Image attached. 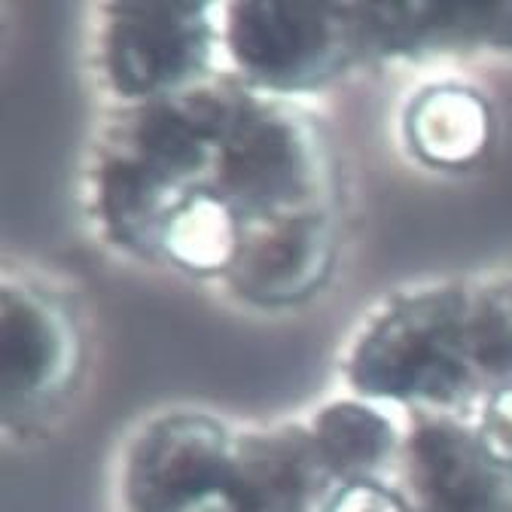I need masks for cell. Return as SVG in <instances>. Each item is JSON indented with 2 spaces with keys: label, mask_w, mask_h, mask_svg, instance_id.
Masks as SVG:
<instances>
[{
  "label": "cell",
  "mask_w": 512,
  "mask_h": 512,
  "mask_svg": "<svg viewBox=\"0 0 512 512\" xmlns=\"http://www.w3.org/2000/svg\"><path fill=\"white\" fill-rule=\"evenodd\" d=\"M394 482L412 512H512V470L485 455L467 418L409 415Z\"/></svg>",
  "instance_id": "cell-8"
},
{
  "label": "cell",
  "mask_w": 512,
  "mask_h": 512,
  "mask_svg": "<svg viewBox=\"0 0 512 512\" xmlns=\"http://www.w3.org/2000/svg\"><path fill=\"white\" fill-rule=\"evenodd\" d=\"M92 58L95 77L116 107H135L196 89L226 71L220 4H98Z\"/></svg>",
  "instance_id": "cell-5"
},
{
  "label": "cell",
  "mask_w": 512,
  "mask_h": 512,
  "mask_svg": "<svg viewBox=\"0 0 512 512\" xmlns=\"http://www.w3.org/2000/svg\"><path fill=\"white\" fill-rule=\"evenodd\" d=\"M479 284L439 281L384 299L342 354L354 397L409 415L473 418L488 394L476 345Z\"/></svg>",
  "instance_id": "cell-2"
},
{
  "label": "cell",
  "mask_w": 512,
  "mask_h": 512,
  "mask_svg": "<svg viewBox=\"0 0 512 512\" xmlns=\"http://www.w3.org/2000/svg\"><path fill=\"white\" fill-rule=\"evenodd\" d=\"M317 455L336 485L348 482H394L406 427L394 415L363 397H336L308 415Z\"/></svg>",
  "instance_id": "cell-13"
},
{
  "label": "cell",
  "mask_w": 512,
  "mask_h": 512,
  "mask_svg": "<svg viewBox=\"0 0 512 512\" xmlns=\"http://www.w3.org/2000/svg\"><path fill=\"white\" fill-rule=\"evenodd\" d=\"M241 95L244 86L223 71L180 95L113 110L83 177L86 214L107 244L156 263L168 217L211 186Z\"/></svg>",
  "instance_id": "cell-1"
},
{
  "label": "cell",
  "mask_w": 512,
  "mask_h": 512,
  "mask_svg": "<svg viewBox=\"0 0 512 512\" xmlns=\"http://www.w3.org/2000/svg\"><path fill=\"white\" fill-rule=\"evenodd\" d=\"M470 424L485 455L500 467L512 470V384L485 394Z\"/></svg>",
  "instance_id": "cell-15"
},
{
  "label": "cell",
  "mask_w": 512,
  "mask_h": 512,
  "mask_svg": "<svg viewBox=\"0 0 512 512\" xmlns=\"http://www.w3.org/2000/svg\"><path fill=\"white\" fill-rule=\"evenodd\" d=\"M339 211L247 223L223 284L247 305L281 311L320 293L339 263Z\"/></svg>",
  "instance_id": "cell-9"
},
{
  "label": "cell",
  "mask_w": 512,
  "mask_h": 512,
  "mask_svg": "<svg viewBox=\"0 0 512 512\" xmlns=\"http://www.w3.org/2000/svg\"><path fill=\"white\" fill-rule=\"evenodd\" d=\"M4 424L28 433L46 424L77 388L86 342L71 299L37 278L7 275L0 290Z\"/></svg>",
  "instance_id": "cell-6"
},
{
  "label": "cell",
  "mask_w": 512,
  "mask_h": 512,
  "mask_svg": "<svg viewBox=\"0 0 512 512\" xmlns=\"http://www.w3.org/2000/svg\"><path fill=\"white\" fill-rule=\"evenodd\" d=\"M500 293H503V299H506V308H509V314H512V275H509L506 281H500Z\"/></svg>",
  "instance_id": "cell-17"
},
{
  "label": "cell",
  "mask_w": 512,
  "mask_h": 512,
  "mask_svg": "<svg viewBox=\"0 0 512 512\" xmlns=\"http://www.w3.org/2000/svg\"><path fill=\"white\" fill-rule=\"evenodd\" d=\"M336 491L305 421H284L235 433L229 479L220 494L226 512H324Z\"/></svg>",
  "instance_id": "cell-11"
},
{
  "label": "cell",
  "mask_w": 512,
  "mask_h": 512,
  "mask_svg": "<svg viewBox=\"0 0 512 512\" xmlns=\"http://www.w3.org/2000/svg\"><path fill=\"white\" fill-rule=\"evenodd\" d=\"M211 189L244 223L339 211L336 153L305 107L244 89L220 141Z\"/></svg>",
  "instance_id": "cell-3"
},
{
  "label": "cell",
  "mask_w": 512,
  "mask_h": 512,
  "mask_svg": "<svg viewBox=\"0 0 512 512\" xmlns=\"http://www.w3.org/2000/svg\"><path fill=\"white\" fill-rule=\"evenodd\" d=\"M235 430L199 409L150 418L125 445L119 503L125 512H196L220 500Z\"/></svg>",
  "instance_id": "cell-7"
},
{
  "label": "cell",
  "mask_w": 512,
  "mask_h": 512,
  "mask_svg": "<svg viewBox=\"0 0 512 512\" xmlns=\"http://www.w3.org/2000/svg\"><path fill=\"white\" fill-rule=\"evenodd\" d=\"M244 226L247 223L238 217V211L211 186L199 189L162 226L156 263L196 278L223 281L238 253Z\"/></svg>",
  "instance_id": "cell-14"
},
{
  "label": "cell",
  "mask_w": 512,
  "mask_h": 512,
  "mask_svg": "<svg viewBox=\"0 0 512 512\" xmlns=\"http://www.w3.org/2000/svg\"><path fill=\"white\" fill-rule=\"evenodd\" d=\"M400 135L415 162L464 171L485 159L494 138V113L479 89L439 80L409 95L400 113Z\"/></svg>",
  "instance_id": "cell-12"
},
{
  "label": "cell",
  "mask_w": 512,
  "mask_h": 512,
  "mask_svg": "<svg viewBox=\"0 0 512 512\" xmlns=\"http://www.w3.org/2000/svg\"><path fill=\"white\" fill-rule=\"evenodd\" d=\"M324 512H412L409 497L397 482H348L336 485Z\"/></svg>",
  "instance_id": "cell-16"
},
{
  "label": "cell",
  "mask_w": 512,
  "mask_h": 512,
  "mask_svg": "<svg viewBox=\"0 0 512 512\" xmlns=\"http://www.w3.org/2000/svg\"><path fill=\"white\" fill-rule=\"evenodd\" d=\"M366 64L433 61L445 55H512V0H363L357 4Z\"/></svg>",
  "instance_id": "cell-10"
},
{
  "label": "cell",
  "mask_w": 512,
  "mask_h": 512,
  "mask_svg": "<svg viewBox=\"0 0 512 512\" xmlns=\"http://www.w3.org/2000/svg\"><path fill=\"white\" fill-rule=\"evenodd\" d=\"M220 28L226 74L266 98L296 101L366 64L357 4L235 0Z\"/></svg>",
  "instance_id": "cell-4"
}]
</instances>
